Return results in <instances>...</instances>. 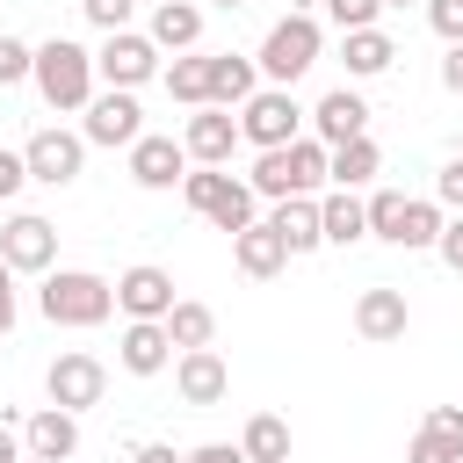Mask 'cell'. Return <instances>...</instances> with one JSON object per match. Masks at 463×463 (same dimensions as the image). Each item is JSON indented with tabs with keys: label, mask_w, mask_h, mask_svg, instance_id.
<instances>
[{
	"label": "cell",
	"mask_w": 463,
	"mask_h": 463,
	"mask_svg": "<svg viewBox=\"0 0 463 463\" xmlns=\"http://www.w3.org/2000/svg\"><path fill=\"white\" fill-rule=\"evenodd\" d=\"M326 181H333V152H326L318 137H297V145H282V152H260L253 174H246V188H253V195H275V203L318 195Z\"/></svg>",
	"instance_id": "6da1fadb"
},
{
	"label": "cell",
	"mask_w": 463,
	"mask_h": 463,
	"mask_svg": "<svg viewBox=\"0 0 463 463\" xmlns=\"http://www.w3.org/2000/svg\"><path fill=\"white\" fill-rule=\"evenodd\" d=\"M36 311L51 318V326H101L109 311H116V282L109 275H94V268H51L43 275V289H36Z\"/></svg>",
	"instance_id": "7a4b0ae2"
},
{
	"label": "cell",
	"mask_w": 463,
	"mask_h": 463,
	"mask_svg": "<svg viewBox=\"0 0 463 463\" xmlns=\"http://www.w3.org/2000/svg\"><path fill=\"white\" fill-rule=\"evenodd\" d=\"M94 51L87 43H72V36H51V43H36V94L58 109V116H87V101H94Z\"/></svg>",
	"instance_id": "3957f363"
},
{
	"label": "cell",
	"mask_w": 463,
	"mask_h": 463,
	"mask_svg": "<svg viewBox=\"0 0 463 463\" xmlns=\"http://www.w3.org/2000/svg\"><path fill=\"white\" fill-rule=\"evenodd\" d=\"M318 51H326V29H318V14H282V22L260 36L253 65H260V80H268V87H297V80L318 65Z\"/></svg>",
	"instance_id": "277c9868"
},
{
	"label": "cell",
	"mask_w": 463,
	"mask_h": 463,
	"mask_svg": "<svg viewBox=\"0 0 463 463\" xmlns=\"http://www.w3.org/2000/svg\"><path fill=\"white\" fill-rule=\"evenodd\" d=\"M181 203H188L195 217H210L217 232H232V239H239L246 224H260V217H253V203H260V195H253L246 181L217 174V166H188V181H181Z\"/></svg>",
	"instance_id": "5b68a950"
},
{
	"label": "cell",
	"mask_w": 463,
	"mask_h": 463,
	"mask_svg": "<svg viewBox=\"0 0 463 463\" xmlns=\"http://www.w3.org/2000/svg\"><path fill=\"white\" fill-rule=\"evenodd\" d=\"M239 137H246L253 152H282V145H297V137H304V109H297V94H289V87H260V94L239 109Z\"/></svg>",
	"instance_id": "8992f818"
},
{
	"label": "cell",
	"mask_w": 463,
	"mask_h": 463,
	"mask_svg": "<svg viewBox=\"0 0 463 463\" xmlns=\"http://www.w3.org/2000/svg\"><path fill=\"white\" fill-rule=\"evenodd\" d=\"M94 72H101V87H123V94H137L145 80H159L166 65H159V43L152 36H137V29H116V36H101V51H94Z\"/></svg>",
	"instance_id": "52a82bcc"
},
{
	"label": "cell",
	"mask_w": 463,
	"mask_h": 463,
	"mask_svg": "<svg viewBox=\"0 0 463 463\" xmlns=\"http://www.w3.org/2000/svg\"><path fill=\"white\" fill-rule=\"evenodd\" d=\"M0 260H7L14 275H51V260H58V224L36 217V210H14V217L0 224Z\"/></svg>",
	"instance_id": "ba28073f"
},
{
	"label": "cell",
	"mask_w": 463,
	"mask_h": 463,
	"mask_svg": "<svg viewBox=\"0 0 463 463\" xmlns=\"http://www.w3.org/2000/svg\"><path fill=\"white\" fill-rule=\"evenodd\" d=\"M22 159H29V181H43V188H72L80 166H87V137L51 123V130H36V137L22 145Z\"/></svg>",
	"instance_id": "9c48e42d"
},
{
	"label": "cell",
	"mask_w": 463,
	"mask_h": 463,
	"mask_svg": "<svg viewBox=\"0 0 463 463\" xmlns=\"http://www.w3.org/2000/svg\"><path fill=\"white\" fill-rule=\"evenodd\" d=\"M43 391H51V405H58V412H87V405H101L109 369H101L87 347H65V354L51 362V376H43Z\"/></svg>",
	"instance_id": "30bf717a"
},
{
	"label": "cell",
	"mask_w": 463,
	"mask_h": 463,
	"mask_svg": "<svg viewBox=\"0 0 463 463\" xmlns=\"http://www.w3.org/2000/svg\"><path fill=\"white\" fill-rule=\"evenodd\" d=\"M80 137L87 145H137L145 137V109H137V94H123V87H101L94 101H87V123H80Z\"/></svg>",
	"instance_id": "8fae6325"
},
{
	"label": "cell",
	"mask_w": 463,
	"mask_h": 463,
	"mask_svg": "<svg viewBox=\"0 0 463 463\" xmlns=\"http://www.w3.org/2000/svg\"><path fill=\"white\" fill-rule=\"evenodd\" d=\"M188 166H195V159H188V145H181V137L145 130V137L130 145V181H137V188H152V195L181 188V181H188Z\"/></svg>",
	"instance_id": "7c38bea8"
},
{
	"label": "cell",
	"mask_w": 463,
	"mask_h": 463,
	"mask_svg": "<svg viewBox=\"0 0 463 463\" xmlns=\"http://www.w3.org/2000/svg\"><path fill=\"white\" fill-rule=\"evenodd\" d=\"M405 326H412V304H405V289H398V282H369V289L354 297V333H362L369 347L405 340Z\"/></svg>",
	"instance_id": "4fadbf2b"
},
{
	"label": "cell",
	"mask_w": 463,
	"mask_h": 463,
	"mask_svg": "<svg viewBox=\"0 0 463 463\" xmlns=\"http://www.w3.org/2000/svg\"><path fill=\"white\" fill-rule=\"evenodd\" d=\"M174 304H181V297H174V275H166V268L137 260V268L116 275V311H123V318H166Z\"/></svg>",
	"instance_id": "5bb4252c"
},
{
	"label": "cell",
	"mask_w": 463,
	"mask_h": 463,
	"mask_svg": "<svg viewBox=\"0 0 463 463\" xmlns=\"http://www.w3.org/2000/svg\"><path fill=\"white\" fill-rule=\"evenodd\" d=\"M174 333H166V318H130L123 326V340H116V362L130 369V376H159V369H174Z\"/></svg>",
	"instance_id": "9a60e30c"
},
{
	"label": "cell",
	"mask_w": 463,
	"mask_h": 463,
	"mask_svg": "<svg viewBox=\"0 0 463 463\" xmlns=\"http://www.w3.org/2000/svg\"><path fill=\"white\" fill-rule=\"evenodd\" d=\"M174 391H181V405H224V391H232L224 354H217V347H188V354H174Z\"/></svg>",
	"instance_id": "2e32d148"
},
{
	"label": "cell",
	"mask_w": 463,
	"mask_h": 463,
	"mask_svg": "<svg viewBox=\"0 0 463 463\" xmlns=\"http://www.w3.org/2000/svg\"><path fill=\"white\" fill-rule=\"evenodd\" d=\"M311 137L333 152V145H354V137H369V101L354 94V87H333L318 109H311Z\"/></svg>",
	"instance_id": "e0dca14e"
},
{
	"label": "cell",
	"mask_w": 463,
	"mask_h": 463,
	"mask_svg": "<svg viewBox=\"0 0 463 463\" xmlns=\"http://www.w3.org/2000/svg\"><path fill=\"white\" fill-rule=\"evenodd\" d=\"M22 449H29V463H72V456H80V412H58V405L29 412Z\"/></svg>",
	"instance_id": "ac0fdd59"
},
{
	"label": "cell",
	"mask_w": 463,
	"mask_h": 463,
	"mask_svg": "<svg viewBox=\"0 0 463 463\" xmlns=\"http://www.w3.org/2000/svg\"><path fill=\"white\" fill-rule=\"evenodd\" d=\"M405 463H463V405H427L420 434L405 441Z\"/></svg>",
	"instance_id": "d6986e66"
},
{
	"label": "cell",
	"mask_w": 463,
	"mask_h": 463,
	"mask_svg": "<svg viewBox=\"0 0 463 463\" xmlns=\"http://www.w3.org/2000/svg\"><path fill=\"white\" fill-rule=\"evenodd\" d=\"M181 145H188L195 166H224L232 145H239V116H232V109H195L188 130H181Z\"/></svg>",
	"instance_id": "ffe728a7"
},
{
	"label": "cell",
	"mask_w": 463,
	"mask_h": 463,
	"mask_svg": "<svg viewBox=\"0 0 463 463\" xmlns=\"http://www.w3.org/2000/svg\"><path fill=\"white\" fill-rule=\"evenodd\" d=\"M253 94H260V65L239 58V51H217V58H210V109H232V116H239Z\"/></svg>",
	"instance_id": "44dd1931"
},
{
	"label": "cell",
	"mask_w": 463,
	"mask_h": 463,
	"mask_svg": "<svg viewBox=\"0 0 463 463\" xmlns=\"http://www.w3.org/2000/svg\"><path fill=\"white\" fill-rule=\"evenodd\" d=\"M145 36H152L159 51H174V58H181V51H195V43H203V0H159Z\"/></svg>",
	"instance_id": "7402d4cb"
},
{
	"label": "cell",
	"mask_w": 463,
	"mask_h": 463,
	"mask_svg": "<svg viewBox=\"0 0 463 463\" xmlns=\"http://www.w3.org/2000/svg\"><path fill=\"white\" fill-rule=\"evenodd\" d=\"M232 260H239V275H253V282H268V275H282V260H289V246L275 239V224L260 217V224H246L239 239H232Z\"/></svg>",
	"instance_id": "603a6c76"
},
{
	"label": "cell",
	"mask_w": 463,
	"mask_h": 463,
	"mask_svg": "<svg viewBox=\"0 0 463 463\" xmlns=\"http://www.w3.org/2000/svg\"><path fill=\"white\" fill-rule=\"evenodd\" d=\"M275 239L289 246V253H311V246H326V224H318V195H289V203H275Z\"/></svg>",
	"instance_id": "cb8c5ba5"
},
{
	"label": "cell",
	"mask_w": 463,
	"mask_h": 463,
	"mask_svg": "<svg viewBox=\"0 0 463 463\" xmlns=\"http://www.w3.org/2000/svg\"><path fill=\"white\" fill-rule=\"evenodd\" d=\"M318 224H326V246H354V239H369V203L354 188H333V195H318Z\"/></svg>",
	"instance_id": "d4e9b609"
},
{
	"label": "cell",
	"mask_w": 463,
	"mask_h": 463,
	"mask_svg": "<svg viewBox=\"0 0 463 463\" xmlns=\"http://www.w3.org/2000/svg\"><path fill=\"white\" fill-rule=\"evenodd\" d=\"M340 65H347V80H376L398 65V43L383 29H354V36H340Z\"/></svg>",
	"instance_id": "484cf974"
},
{
	"label": "cell",
	"mask_w": 463,
	"mask_h": 463,
	"mask_svg": "<svg viewBox=\"0 0 463 463\" xmlns=\"http://www.w3.org/2000/svg\"><path fill=\"white\" fill-rule=\"evenodd\" d=\"M239 449H246V463H289V420L282 412H253Z\"/></svg>",
	"instance_id": "4316f807"
},
{
	"label": "cell",
	"mask_w": 463,
	"mask_h": 463,
	"mask_svg": "<svg viewBox=\"0 0 463 463\" xmlns=\"http://www.w3.org/2000/svg\"><path fill=\"white\" fill-rule=\"evenodd\" d=\"M376 174H383V152H376V137L333 145V188H369Z\"/></svg>",
	"instance_id": "83f0119b"
},
{
	"label": "cell",
	"mask_w": 463,
	"mask_h": 463,
	"mask_svg": "<svg viewBox=\"0 0 463 463\" xmlns=\"http://www.w3.org/2000/svg\"><path fill=\"white\" fill-rule=\"evenodd\" d=\"M441 224H449V210L434 195H412L405 203V224H398V246L405 253H427V246H441Z\"/></svg>",
	"instance_id": "f1b7e54d"
},
{
	"label": "cell",
	"mask_w": 463,
	"mask_h": 463,
	"mask_svg": "<svg viewBox=\"0 0 463 463\" xmlns=\"http://www.w3.org/2000/svg\"><path fill=\"white\" fill-rule=\"evenodd\" d=\"M159 80H166V94H174V101H188V109H210V58L181 51V58H174Z\"/></svg>",
	"instance_id": "f546056e"
},
{
	"label": "cell",
	"mask_w": 463,
	"mask_h": 463,
	"mask_svg": "<svg viewBox=\"0 0 463 463\" xmlns=\"http://www.w3.org/2000/svg\"><path fill=\"white\" fill-rule=\"evenodd\" d=\"M166 333H174V347L188 354V347H210L217 340V311L210 304H195V297H181L174 311H166Z\"/></svg>",
	"instance_id": "4dcf8cb0"
},
{
	"label": "cell",
	"mask_w": 463,
	"mask_h": 463,
	"mask_svg": "<svg viewBox=\"0 0 463 463\" xmlns=\"http://www.w3.org/2000/svg\"><path fill=\"white\" fill-rule=\"evenodd\" d=\"M405 203H412V195H398V188H376V195H369V239H383V246H398V224H405Z\"/></svg>",
	"instance_id": "1f68e13d"
},
{
	"label": "cell",
	"mask_w": 463,
	"mask_h": 463,
	"mask_svg": "<svg viewBox=\"0 0 463 463\" xmlns=\"http://www.w3.org/2000/svg\"><path fill=\"white\" fill-rule=\"evenodd\" d=\"M318 14H326V22L340 29V36H354V29H376V14H383V0H326Z\"/></svg>",
	"instance_id": "d6a6232c"
},
{
	"label": "cell",
	"mask_w": 463,
	"mask_h": 463,
	"mask_svg": "<svg viewBox=\"0 0 463 463\" xmlns=\"http://www.w3.org/2000/svg\"><path fill=\"white\" fill-rule=\"evenodd\" d=\"M22 80H36V43L0 36V87H22Z\"/></svg>",
	"instance_id": "836d02e7"
},
{
	"label": "cell",
	"mask_w": 463,
	"mask_h": 463,
	"mask_svg": "<svg viewBox=\"0 0 463 463\" xmlns=\"http://www.w3.org/2000/svg\"><path fill=\"white\" fill-rule=\"evenodd\" d=\"M80 14L101 29V36H116V29H130V14H137V0H80Z\"/></svg>",
	"instance_id": "e575fe53"
},
{
	"label": "cell",
	"mask_w": 463,
	"mask_h": 463,
	"mask_svg": "<svg viewBox=\"0 0 463 463\" xmlns=\"http://www.w3.org/2000/svg\"><path fill=\"white\" fill-rule=\"evenodd\" d=\"M427 22L441 43H463V0H427Z\"/></svg>",
	"instance_id": "d590c367"
},
{
	"label": "cell",
	"mask_w": 463,
	"mask_h": 463,
	"mask_svg": "<svg viewBox=\"0 0 463 463\" xmlns=\"http://www.w3.org/2000/svg\"><path fill=\"white\" fill-rule=\"evenodd\" d=\"M434 203H441V210H456V217H463V152H456V159H449V166H441V174H434Z\"/></svg>",
	"instance_id": "8d00e7d4"
},
{
	"label": "cell",
	"mask_w": 463,
	"mask_h": 463,
	"mask_svg": "<svg viewBox=\"0 0 463 463\" xmlns=\"http://www.w3.org/2000/svg\"><path fill=\"white\" fill-rule=\"evenodd\" d=\"M22 188H29V159L22 152H0V203H14Z\"/></svg>",
	"instance_id": "74e56055"
},
{
	"label": "cell",
	"mask_w": 463,
	"mask_h": 463,
	"mask_svg": "<svg viewBox=\"0 0 463 463\" xmlns=\"http://www.w3.org/2000/svg\"><path fill=\"white\" fill-rule=\"evenodd\" d=\"M434 253H441V268H456V275H463V217H449V224H441V246H434Z\"/></svg>",
	"instance_id": "f35d334b"
},
{
	"label": "cell",
	"mask_w": 463,
	"mask_h": 463,
	"mask_svg": "<svg viewBox=\"0 0 463 463\" xmlns=\"http://www.w3.org/2000/svg\"><path fill=\"white\" fill-rule=\"evenodd\" d=\"M188 463H246V449L239 441H203V449H188Z\"/></svg>",
	"instance_id": "ab89813d"
},
{
	"label": "cell",
	"mask_w": 463,
	"mask_h": 463,
	"mask_svg": "<svg viewBox=\"0 0 463 463\" xmlns=\"http://www.w3.org/2000/svg\"><path fill=\"white\" fill-rule=\"evenodd\" d=\"M130 463H188V456H181L174 441H137V449H130Z\"/></svg>",
	"instance_id": "60d3db41"
},
{
	"label": "cell",
	"mask_w": 463,
	"mask_h": 463,
	"mask_svg": "<svg viewBox=\"0 0 463 463\" xmlns=\"http://www.w3.org/2000/svg\"><path fill=\"white\" fill-rule=\"evenodd\" d=\"M441 87H449V94H463V43H449V51H441Z\"/></svg>",
	"instance_id": "b9f144b4"
},
{
	"label": "cell",
	"mask_w": 463,
	"mask_h": 463,
	"mask_svg": "<svg viewBox=\"0 0 463 463\" xmlns=\"http://www.w3.org/2000/svg\"><path fill=\"white\" fill-rule=\"evenodd\" d=\"M0 463H29V449H22V434L0 420Z\"/></svg>",
	"instance_id": "7bdbcfd3"
},
{
	"label": "cell",
	"mask_w": 463,
	"mask_h": 463,
	"mask_svg": "<svg viewBox=\"0 0 463 463\" xmlns=\"http://www.w3.org/2000/svg\"><path fill=\"white\" fill-rule=\"evenodd\" d=\"M318 7H326V0H289V14H318Z\"/></svg>",
	"instance_id": "ee69618b"
},
{
	"label": "cell",
	"mask_w": 463,
	"mask_h": 463,
	"mask_svg": "<svg viewBox=\"0 0 463 463\" xmlns=\"http://www.w3.org/2000/svg\"><path fill=\"white\" fill-rule=\"evenodd\" d=\"M7 289H14V268H7V260H0V297H7Z\"/></svg>",
	"instance_id": "f6af8a7d"
},
{
	"label": "cell",
	"mask_w": 463,
	"mask_h": 463,
	"mask_svg": "<svg viewBox=\"0 0 463 463\" xmlns=\"http://www.w3.org/2000/svg\"><path fill=\"white\" fill-rule=\"evenodd\" d=\"M210 7H246V0H210Z\"/></svg>",
	"instance_id": "bcb514c9"
},
{
	"label": "cell",
	"mask_w": 463,
	"mask_h": 463,
	"mask_svg": "<svg viewBox=\"0 0 463 463\" xmlns=\"http://www.w3.org/2000/svg\"><path fill=\"white\" fill-rule=\"evenodd\" d=\"M383 7H405V0H383Z\"/></svg>",
	"instance_id": "7dc6e473"
},
{
	"label": "cell",
	"mask_w": 463,
	"mask_h": 463,
	"mask_svg": "<svg viewBox=\"0 0 463 463\" xmlns=\"http://www.w3.org/2000/svg\"><path fill=\"white\" fill-rule=\"evenodd\" d=\"M152 7H159V0H152Z\"/></svg>",
	"instance_id": "c3c4849f"
}]
</instances>
